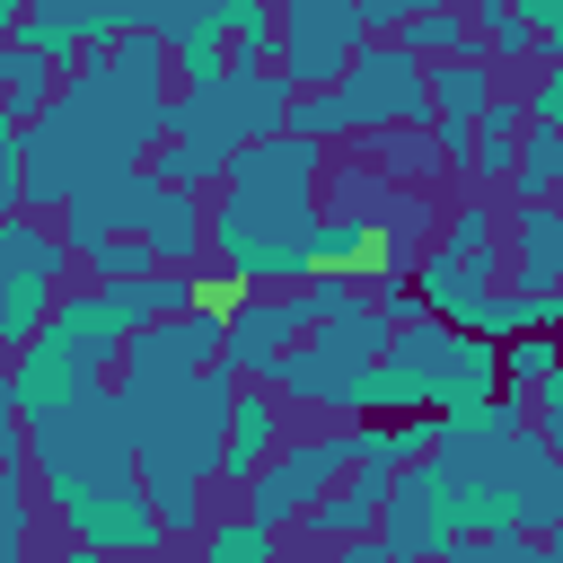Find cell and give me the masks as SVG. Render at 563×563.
Segmentation results:
<instances>
[{"label":"cell","mask_w":563,"mask_h":563,"mask_svg":"<svg viewBox=\"0 0 563 563\" xmlns=\"http://www.w3.org/2000/svg\"><path fill=\"white\" fill-rule=\"evenodd\" d=\"M317 141H246L220 176V211L202 220V246H220V273L238 282H308V229H317Z\"/></svg>","instance_id":"cell-1"},{"label":"cell","mask_w":563,"mask_h":563,"mask_svg":"<svg viewBox=\"0 0 563 563\" xmlns=\"http://www.w3.org/2000/svg\"><path fill=\"white\" fill-rule=\"evenodd\" d=\"M123 308L106 299V290H70V299H53V317L26 334V352L9 361V396H18V413L35 422V413H62V405H79V396H97L106 378H114V352H123Z\"/></svg>","instance_id":"cell-2"},{"label":"cell","mask_w":563,"mask_h":563,"mask_svg":"<svg viewBox=\"0 0 563 563\" xmlns=\"http://www.w3.org/2000/svg\"><path fill=\"white\" fill-rule=\"evenodd\" d=\"M387 308H369V299H334L290 352H282V369H273V396L282 405H317V413H343V422H361L369 413V369H378V352H387Z\"/></svg>","instance_id":"cell-3"},{"label":"cell","mask_w":563,"mask_h":563,"mask_svg":"<svg viewBox=\"0 0 563 563\" xmlns=\"http://www.w3.org/2000/svg\"><path fill=\"white\" fill-rule=\"evenodd\" d=\"M422 132L431 123V97H422V62H405L396 44H361L352 53V70L334 79V88H317V97H290V114H282V132L290 141H334V132Z\"/></svg>","instance_id":"cell-4"},{"label":"cell","mask_w":563,"mask_h":563,"mask_svg":"<svg viewBox=\"0 0 563 563\" xmlns=\"http://www.w3.org/2000/svg\"><path fill=\"white\" fill-rule=\"evenodd\" d=\"M238 378L211 361L158 396L132 405V475L141 484H202L211 475V449H220V413H229Z\"/></svg>","instance_id":"cell-5"},{"label":"cell","mask_w":563,"mask_h":563,"mask_svg":"<svg viewBox=\"0 0 563 563\" xmlns=\"http://www.w3.org/2000/svg\"><path fill=\"white\" fill-rule=\"evenodd\" d=\"M26 457H35V493L44 501L88 493V484H106V475L132 466V405L97 387V396H79L62 413H35L26 422Z\"/></svg>","instance_id":"cell-6"},{"label":"cell","mask_w":563,"mask_h":563,"mask_svg":"<svg viewBox=\"0 0 563 563\" xmlns=\"http://www.w3.org/2000/svg\"><path fill=\"white\" fill-rule=\"evenodd\" d=\"M413 282H422L413 308H422L431 325L484 334V308H493V290H501V220H493L484 202H466V211L440 229V246H422Z\"/></svg>","instance_id":"cell-7"},{"label":"cell","mask_w":563,"mask_h":563,"mask_svg":"<svg viewBox=\"0 0 563 563\" xmlns=\"http://www.w3.org/2000/svg\"><path fill=\"white\" fill-rule=\"evenodd\" d=\"M282 114H290V79L282 70H220L211 88L167 97V132H194V141H220V150L273 141Z\"/></svg>","instance_id":"cell-8"},{"label":"cell","mask_w":563,"mask_h":563,"mask_svg":"<svg viewBox=\"0 0 563 563\" xmlns=\"http://www.w3.org/2000/svg\"><path fill=\"white\" fill-rule=\"evenodd\" d=\"M211 361H220V317H202V308L158 317V325H141V334H123V352H114V396L141 405V396H158V387H176V378H194V369H211Z\"/></svg>","instance_id":"cell-9"},{"label":"cell","mask_w":563,"mask_h":563,"mask_svg":"<svg viewBox=\"0 0 563 563\" xmlns=\"http://www.w3.org/2000/svg\"><path fill=\"white\" fill-rule=\"evenodd\" d=\"M352 466V431H317V440H282L255 475H246V519H264V528H290L334 475Z\"/></svg>","instance_id":"cell-10"},{"label":"cell","mask_w":563,"mask_h":563,"mask_svg":"<svg viewBox=\"0 0 563 563\" xmlns=\"http://www.w3.org/2000/svg\"><path fill=\"white\" fill-rule=\"evenodd\" d=\"M369 18L361 0H282V79L290 88H334L361 53Z\"/></svg>","instance_id":"cell-11"},{"label":"cell","mask_w":563,"mask_h":563,"mask_svg":"<svg viewBox=\"0 0 563 563\" xmlns=\"http://www.w3.org/2000/svg\"><path fill=\"white\" fill-rule=\"evenodd\" d=\"M62 510V528H70V545H97V554H158V519H150V493H141V475L123 466V475H106V484H88V493H62L53 501Z\"/></svg>","instance_id":"cell-12"},{"label":"cell","mask_w":563,"mask_h":563,"mask_svg":"<svg viewBox=\"0 0 563 563\" xmlns=\"http://www.w3.org/2000/svg\"><path fill=\"white\" fill-rule=\"evenodd\" d=\"M114 35H123L114 0H26V9H18V44H26L35 62H88V53H106Z\"/></svg>","instance_id":"cell-13"},{"label":"cell","mask_w":563,"mask_h":563,"mask_svg":"<svg viewBox=\"0 0 563 563\" xmlns=\"http://www.w3.org/2000/svg\"><path fill=\"white\" fill-rule=\"evenodd\" d=\"M273 449H282V396L246 378V387L229 396V413H220V449H211V475H220V484H246V475H255Z\"/></svg>","instance_id":"cell-14"},{"label":"cell","mask_w":563,"mask_h":563,"mask_svg":"<svg viewBox=\"0 0 563 563\" xmlns=\"http://www.w3.org/2000/svg\"><path fill=\"white\" fill-rule=\"evenodd\" d=\"M378 510H387V466H343L299 519H308V537L317 545H352V537H369L378 528Z\"/></svg>","instance_id":"cell-15"},{"label":"cell","mask_w":563,"mask_h":563,"mask_svg":"<svg viewBox=\"0 0 563 563\" xmlns=\"http://www.w3.org/2000/svg\"><path fill=\"white\" fill-rule=\"evenodd\" d=\"M62 238L26 211H0V282H62Z\"/></svg>","instance_id":"cell-16"},{"label":"cell","mask_w":563,"mask_h":563,"mask_svg":"<svg viewBox=\"0 0 563 563\" xmlns=\"http://www.w3.org/2000/svg\"><path fill=\"white\" fill-rule=\"evenodd\" d=\"M554 167H563V123H528L519 132V150H510V202L528 211V202H554Z\"/></svg>","instance_id":"cell-17"},{"label":"cell","mask_w":563,"mask_h":563,"mask_svg":"<svg viewBox=\"0 0 563 563\" xmlns=\"http://www.w3.org/2000/svg\"><path fill=\"white\" fill-rule=\"evenodd\" d=\"M229 158H238V150H220V141L167 132V150H158L141 176H158V185H176V194H202V185H220V176H229Z\"/></svg>","instance_id":"cell-18"},{"label":"cell","mask_w":563,"mask_h":563,"mask_svg":"<svg viewBox=\"0 0 563 563\" xmlns=\"http://www.w3.org/2000/svg\"><path fill=\"white\" fill-rule=\"evenodd\" d=\"M510 238H519V290H554V273H563V229H554V202L510 211Z\"/></svg>","instance_id":"cell-19"},{"label":"cell","mask_w":563,"mask_h":563,"mask_svg":"<svg viewBox=\"0 0 563 563\" xmlns=\"http://www.w3.org/2000/svg\"><path fill=\"white\" fill-rule=\"evenodd\" d=\"M396 53H405V62H422V53H431V62H466V53H475V26H466V9H422V18L396 26Z\"/></svg>","instance_id":"cell-20"},{"label":"cell","mask_w":563,"mask_h":563,"mask_svg":"<svg viewBox=\"0 0 563 563\" xmlns=\"http://www.w3.org/2000/svg\"><path fill=\"white\" fill-rule=\"evenodd\" d=\"M194 563H282V528H264V519H211L202 528V545H194Z\"/></svg>","instance_id":"cell-21"},{"label":"cell","mask_w":563,"mask_h":563,"mask_svg":"<svg viewBox=\"0 0 563 563\" xmlns=\"http://www.w3.org/2000/svg\"><path fill=\"white\" fill-rule=\"evenodd\" d=\"M53 299H62V282H0V361L26 352V334L53 317Z\"/></svg>","instance_id":"cell-22"},{"label":"cell","mask_w":563,"mask_h":563,"mask_svg":"<svg viewBox=\"0 0 563 563\" xmlns=\"http://www.w3.org/2000/svg\"><path fill=\"white\" fill-rule=\"evenodd\" d=\"M44 106H53V62H35V53L18 44V62H9V79H0V114L26 123V114H44Z\"/></svg>","instance_id":"cell-23"},{"label":"cell","mask_w":563,"mask_h":563,"mask_svg":"<svg viewBox=\"0 0 563 563\" xmlns=\"http://www.w3.org/2000/svg\"><path fill=\"white\" fill-rule=\"evenodd\" d=\"M26 537H35V484L0 466V554H26Z\"/></svg>","instance_id":"cell-24"},{"label":"cell","mask_w":563,"mask_h":563,"mask_svg":"<svg viewBox=\"0 0 563 563\" xmlns=\"http://www.w3.org/2000/svg\"><path fill=\"white\" fill-rule=\"evenodd\" d=\"M554 378V334H510L501 343V387H545Z\"/></svg>","instance_id":"cell-25"},{"label":"cell","mask_w":563,"mask_h":563,"mask_svg":"<svg viewBox=\"0 0 563 563\" xmlns=\"http://www.w3.org/2000/svg\"><path fill=\"white\" fill-rule=\"evenodd\" d=\"M440 563H554V545H537V537H457Z\"/></svg>","instance_id":"cell-26"},{"label":"cell","mask_w":563,"mask_h":563,"mask_svg":"<svg viewBox=\"0 0 563 563\" xmlns=\"http://www.w3.org/2000/svg\"><path fill=\"white\" fill-rule=\"evenodd\" d=\"M0 466H26V413L9 396V369H0Z\"/></svg>","instance_id":"cell-27"},{"label":"cell","mask_w":563,"mask_h":563,"mask_svg":"<svg viewBox=\"0 0 563 563\" xmlns=\"http://www.w3.org/2000/svg\"><path fill=\"white\" fill-rule=\"evenodd\" d=\"M422 9H457V0H361L369 26H405V18H422Z\"/></svg>","instance_id":"cell-28"},{"label":"cell","mask_w":563,"mask_h":563,"mask_svg":"<svg viewBox=\"0 0 563 563\" xmlns=\"http://www.w3.org/2000/svg\"><path fill=\"white\" fill-rule=\"evenodd\" d=\"M519 106H528V123H563V70H545L537 97H519Z\"/></svg>","instance_id":"cell-29"},{"label":"cell","mask_w":563,"mask_h":563,"mask_svg":"<svg viewBox=\"0 0 563 563\" xmlns=\"http://www.w3.org/2000/svg\"><path fill=\"white\" fill-rule=\"evenodd\" d=\"M0 211H18V123L0 114Z\"/></svg>","instance_id":"cell-30"},{"label":"cell","mask_w":563,"mask_h":563,"mask_svg":"<svg viewBox=\"0 0 563 563\" xmlns=\"http://www.w3.org/2000/svg\"><path fill=\"white\" fill-rule=\"evenodd\" d=\"M282 0H220V26H273Z\"/></svg>","instance_id":"cell-31"},{"label":"cell","mask_w":563,"mask_h":563,"mask_svg":"<svg viewBox=\"0 0 563 563\" xmlns=\"http://www.w3.org/2000/svg\"><path fill=\"white\" fill-rule=\"evenodd\" d=\"M317 563H396V554H387V545H378V537H352V545H325V554H317Z\"/></svg>","instance_id":"cell-32"},{"label":"cell","mask_w":563,"mask_h":563,"mask_svg":"<svg viewBox=\"0 0 563 563\" xmlns=\"http://www.w3.org/2000/svg\"><path fill=\"white\" fill-rule=\"evenodd\" d=\"M62 563H132V554H97V545H70Z\"/></svg>","instance_id":"cell-33"},{"label":"cell","mask_w":563,"mask_h":563,"mask_svg":"<svg viewBox=\"0 0 563 563\" xmlns=\"http://www.w3.org/2000/svg\"><path fill=\"white\" fill-rule=\"evenodd\" d=\"M9 62H18V35H9V44H0V79H9Z\"/></svg>","instance_id":"cell-34"},{"label":"cell","mask_w":563,"mask_h":563,"mask_svg":"<svg viewBox=\"0 0 563 563\" xmlns=\"http://www.w3.org/2000/svg\"><path fill=\"white\" fill-rule=\"evenodd\" d=\"M141 563H194V554H141Z\"/></svg>","instance_id":"cell-35"},{"label":"cell","mask_w":563,"mask_h":563,"mask_svg":"<svg viewBox=\"0 0 563 563\" xmlns=\"http://www.w3.org/2000/svg\"><path fill=\"white\" fill-rule=\"evenodd\" d=\"M0 563H9V554H0Z\"/></svg>","instance_id":"cell-36"}]
</instances>
